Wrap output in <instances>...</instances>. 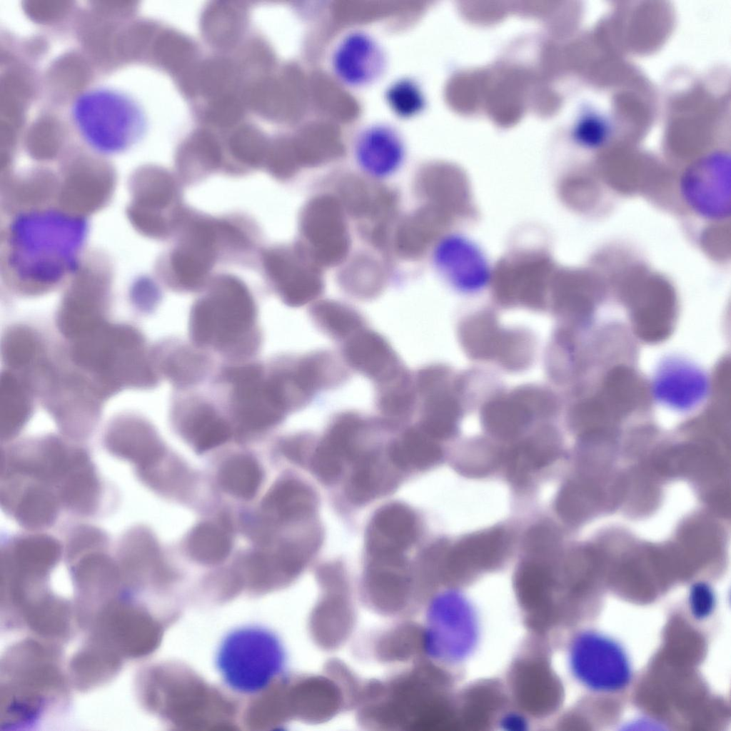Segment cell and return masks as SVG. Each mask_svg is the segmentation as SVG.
<instances>
[{"instance_id": "1", "label": "cell", "mask_w": 731, "mask_h": 731, "mask_svg": "<svg viewBox=\"0 0 731 731\" xmlns=\"http://www.w3.org/2000/svg\"><path fill=\"white\" fill-rule=\"evenodd\" d=\"M87 235L79 216L51 208L21 211L6 229V275L25 288H54L76 272Z\"/></svg>"}, {"instance_id": "2", "label": "cell", "mask_w": 731, "mask_h": 731, "mask_svg": "<svg viewBox=\"0 0 731 731\" xmlns=\"http://www.w3.org/2000/svg\"><path fill=\"white\" fill-rule=\"evenodd\" d=\"M188 336L193 345L226 363L254 360L263 338L258 306L248 286L229 274L213 279L191 306Z\"/></svg>"}, {"instance_id": "3", "label": "cell", "mask_w": 731, "mask_h": 731, "mask_svg": "<svg viewBox=\"0 0 731 731\" xmlns=\"http://www.w3.org/2000/svg\"><path fill=\"white\" fill-rule=\"evenodd\" d=\"M69 118L81 141L104 156L132 150L148 128L145 109L134 89L117 81H99L81 90L71 103Z\"/></svg>"}, {"instance_id": "4", "label": "cell", "mask_w": 731, "mask_h": 731, "mask_svg": "<svg viewBox=\"0 0 731 731\" xmlns=\"http://www.w3.org/2000/svg\"><path fill=\"white\" fill-rule=\"evenodd\" d=\"M215 662L228 689L252 695L266 690L283 674L286 652L274 632L260 625H246L224 636Z\"/></svg>"}, {"instance_id": "5", "label": "cell", "mask_w": 731, "mask_h": 731, "mask_svg": "<svg viewBox=\"0 0 731 731\" xmlns=\"http://www.w3.org/2000/svg\"><path fill=\"white\" fill-rule=\"evenodd\" d=\"M212 383L224 392L223 410L233 429L241 433H258L272 429L287 417L268 383L265 363L254 360L224 363Z\"/></svg>"}, {"instance_id": "6", "label": "cell", "mask_w": 731, "mask_h": 731, "mask_svg": "<svg viewBox=\"0 0 731 731\" xmlns=\"http://www.w3.org/2000/svg\"><path fill=\"white\" fill-rule=\"evenodd\" d=\"M179 227L181 236L170 259L173 287L196 291L206 285L220 248L231 246L227 223L186 213Z\"/></svg>"}, {"instance_id": "7", "label": "cell", "mask_w": 731, "mask_h": 731, "mask_svg": "<svg viewBox=\"0 0 731 731\" xmlns=\"http://www.w3.org/2000/svg\"><path fill=\"white\" fill-rule=\"evenodd\" d=\"M298 243L321 268L336 266L347 258L351 240L346 212L333 194L311 198L300 214Z\"/></svg>"}, {"instance_id": "8", "label": "cell", "mask_w": 731, "mask_h": 731, "mask_svg": "<svg viewBox=\"0 0 731 731\" xmlns=\"http://www.w3.org/2000/svg\"><path fill=\"white\" fill-rule=\"evenodd\" d=\"M570 662L576 678L595 692L620 691L632 679L625 650L616 640L597 631L587 630L576 636L570 647Z\"/></svg>"}, {"instance_id": "9", "label": "cell", "mask_w": 731, "mask_h": 731, "mask_svg": "<svg viewBox=\"0 0 731 731\" xmlns=\"http://www.w3.org/2000/svg\"><path fill=\"white\" fill-rule=\"evenodd\" d=\"M262 260L274 291L287 306L299 308L314 303L323 293V268L298 243L267 249Z\"/></svg>"}, {"instance_id": "10", "label": "cell", "mask_w": 731, "mask_h": 731, "mask_svg": "<svg viewBox=\"0 0 731 731\" xmlns=\"http://www.w3.org/2000/svg\"><path fill=\"white\" fill-rule=\"evenodd\" d=\"M170 414L179 433L198 452L221 445L233 434V427L223 410L193 390H176Z\"/></svg>"}, {"instance_id": "11", "label": "cell", "mask_w": 731, "mask_h": 731, "mask_svg": "<svg viewBox=\"0 0 731 731\" xmlns=\"http://www.w3.org/2000/svg\"><path fill=\"white\" fill-rule=\"evenodd\" d=\"M680 187L685 201L701 217L720 220L730 216V157L707 156L685 173Z\"/></svg>"}, {"instance_id": "12", "label": "cell", "mask_w": 731, "mask_h": 731, "mask_svg": "<svg viewBox=\"0 0 731 731\" xmlns=\"http://www.w3.org/2000/svg\"><path fill=\"white\" fill-rule=\"evenodd\" d=\"M387 56L380 42L370 33L355 29L344 34L331 55V68L343 86L359 89L379 80L387 67Z\"/></svg>"}, {"instance_id": "13", "label": "cell", "mask_w": 731, "mask_h": 731, "mask_svg": "<svg viewBox=\"0 0 731 731\" xmlns=\"http://www.w3.org/2000/svg\"><path fill=\"white\" fill-rule=\"evenodd\" d=\"M341 356L349 368L373 382L375 390L410 373L388 340L368 326L341 343Z\"/></svg>"}, {"instance_id": "14", "label": "cell", "mask_w": 731, "mask_h": 731, "mask_svg": "<svg viewBox=\"0 0 731 731\" xmlns=\"http://www.w3.org/2000/svg\"><path fill=\"white\" fill-rule=\"evenodd\" d=\"M356 165L366 178L380 181L393 176L405 163L407 148L401 132L386 122L363 127L352 146Z\"/></svg>"}, {"instance_id": "15", "label": "cell", "mask_w": 731, "mask_h": 731, "mask_svg": "<svg viewBox=\"0 0 731 731\" xmlns=\"http://www.w3.org/2000/svg\"><path fill=\"white\" fill-rule=\"evenodd\" d=\"M508 546L509 538L503 529L492 528L470 535L447 548L440 571L445 576L457 577L493 567L503 560Z\"/></svg>"}, {"instance_id": "16", "label": "cell", "mask_w": 731, "mask_h": 731, "mask_svg": "<svg viewBox=\"0 0 731 731\" xmlns=\"http://www.w3.org/2000/svg\"><path fill=\"white\" fill-rule=\"evenodd\" d=\"M160 372L176 391L193 390L211 375V353L179 338L162 341L156 351Z\"/></svg>"}, {"instance_id": "17", "label": "cell", "mask_w": 731, "mask_h": 731, "mask_svg": "<svg viewBox=\"0 0 731 731\" xmlns=\"http://www.w3.org/2000/svg\"><path fill=\"white\" fill-rule=\"evenodd\" d=\"M418 525L413 512L400 503L380 508L367 533L370 555L403 554L416 540Z\"/></svg>"}, {"instance_id": "18", "label": "cell", "mask_w": 731, "mask_h": 731, "mask_svg": "<svg viewBox=\"0 0 731 731\" xmlns=\"http://www.w3.org/2000/svg\"><path fill=\"white\" fill-rule=\"evenodd\" d=\"M366 572L368 599L383 611L400 608L408 600L410 579L403 554L370 555Z\"/></svg>"}, {"instance_id": "19", "label": "cell", "mask_w": 731, "mask_h": 731, "mask_svg": "<svg viewBox=\"0 0 731 731\" xmlns=\"http://www.w3.org/2000/svg\"><path fill=\"white\" fill-rule=\"evenodd\" d=\"M432 258L438 271L453 283L457 278L465 281L467 277L471 285L478 286L488 274L485 260L478 248L456 236L442 238L434 248Z\"/></svg>"}, {"instance_id": "20", "label": "cell", "mask_w": 731, "mask_h": 731, "mask_svg": "<svg viewBox=\"0 0 731 731\" xmlns=\"http://www.w3.org/2000/svg\"><path fill=\"white\" fill-rule=\"evenodd\" d=\"M262 505L272 520L293 522L310 516L315 510L316 498L307 485L295 479H286L271 489Z\"/></svg>"}, {"instance_id": "21", "label": "cell", "mask_w": 731, "mask_h": 731, "mask_svg": "<svg viewBox=\"0 0 731 731\" xmlns=\"http://www.w3.org/2000/svg\"><path fill=\"white\" fill-rule=\"evenodd\" d=\"M555 453L554 433L541 431L509 452L506 458L508 477L515 485H523L533 473L551 463Z\"/></svg>"}, {"instance_id": "22", "label": "cell", "mask_w": 731, "mask_h": 731, "mask_svg": "<svg viewBox=\"0 0 731 731\" xmlns=\"http://www.w3.org/2000/svg\"><path fill=\"white\" fill-rule=\"evenodd\" d=\"M309 316L321 332L341 343L367 327L365 318L358 311L347 303L331 299L313 303Z\"/></svg>"}, {"instance_id": "23", "label": "cell", "mask_w": 731, "mask_h": 731, "mask_svg": "<svg viewBox=\"0 0 731 731\" xmlns=\"http://www.w3.org/2000/svg\"><path fill=\"white\" fill-rule=\"evenodd\" d=\"M436 440L417 426L411 427L390 445L388 457L393 465L401 470L427 468L442 457Z\"/></svg>"}, {"instance_id": "24", "label": "cell", "mask_w": 731, "mask_h": 731, "mask_svg": "<svg viewBox=\"0 0 731 731\" xmlns=\"http://www.w3.org/2000/svg\"><path fill=\"white\" fill-rule=\"evenodd\" d=\"M261 478L258 464L245 455H234L227 459L218 472V480L222 488L243 499H250L256 495Z\"/></svg>"}, {"instance_id": "25", "label": "cell", "mask_w": 731, "mask_h": 731, "mask_svg": "<svg viewBox=\"0 0 731 731\" xmlns=\"http://www.w3.org/2000/svg\"><path fill=\"white\" fill-rule=\"evenodd\" d=\"M187 545L192 558L207 563L223 560L231 550V542L225 531L211 523L198 525L191 533Z\"/></svg>"}, {"instance_id": "26", "label": "cell", "mask_w": 731, "mask_h": 731, "mask_svg": "<svg viewBox=\"0 0 731 731\" xmlns=\"http://www.w3.org/2000/svg\"><path fill=\"white\" fill-rule=\"evenodd\" d=\"M384 99L389 110L401 119H414L425 106V97L420 85L410 76L393 81L385 91Z\"/></svg>"}, {"instance_id": "27", "label": "cell", "mask_w": 731, "mask_h": 731, "mask_svg": "<svg viewBox=\"0 0 731 731\" xmlns=\"http://www.w3.org/2000/svg\"><path fill=\"white\" fill-rule=\"evenodd\" d=\"M358 457L347 483L346 494L353 503L363 504L377 494L380 475L375 454L366 453Z\"/></svg>"}, {"instance_id": "28", "label": "cell", "mask_w": 731, "mask_h": 731, "mask_svg": "<svg viewBox=\"0 0 731 731\" xmlns=\"http://www.w3.org/2000/svg\"><path fill=\"white\" fill-rule=\"evenodd\" d=\"M554 528L538 525L530 529L524 539L525 551L534 558L549 557L554 554L555 546Z\"/></svg>"}, {"instance_id": "29", "label": "cell", "mask_w": 731, "mask_h": 731, "mask_svg": "<svg viewBox=\"0 0 731 731\" xmlns=\"http://www.w3.org/2000/svg\"><path fill=\"white\" fill-rule=\"evenodd\" d=\"M688 605L691 614L697 620H705L712 615L716 598L712 588L707 583L699 582L690 588Z\"/></svg>"}, {"instance_id": "30", "label": "cell", "mask_w": 731, "mask_h": 731, "mask_svg": "<svg viewBox=\"0 0 731 731\" xmlns=\"http://www.w3.org/2000/svg\"><path fill=\"white\" fill-rule=\"evenodd\" d=\"M576 136L580 142L588 146L600 144L607 136L608 126L598 116H590L578 125Z\"/></svg>"}]
</instances>
